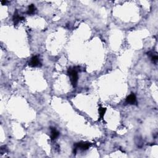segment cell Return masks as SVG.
<instances>
[{
	"mask_svg": "<svg viewBox=\"0 0 158 158\" xmlns=\"http://www.w3.org/2000/svg\"><path fill=\"white\" fill-rule=\"evenodd\" d=\"M68 75L69 76L71 82L72 83L73 86L75 87L78 82V74H77V71H76L75 68L70 67L67 71Z\"/></svg>",
	"mask_w": 158,
	"mask_h": 158,
	"instance_id": "cell-1",
	"label": "cell"
},
{
	"mask_svg": "<svg viewBox=\"0 0 158 158\" xmlns=\"http://www.w3.org/2000/svg\"><path fill=\"white\" fill-rule=\"evenodd\" d=\"M74 153H76L77 151V150L78 148L80 149V150H83V151H85V150H88L90 146V143L88 142H79V143H76L75 144H74Z\"/></svg>",
	"mask_w": 158,
	"mask_h": 158,
	"instance_id": "cell-2",
	"label": "cell"
},
{
	"mask_svg": "<svg viewBox=\"0 0 158 158\" xmlns=\"http://www.w3.org/2000/svg\"><path fill=\"white\" fill-rule=\"evenodd\" d=\"M29 66L30 67H40L42 66V64L40 61L38 57L35 56L32 57L29 63Z\"/></svg>",
	"mask_w": 158,
	"mask_h": 158,
	"instance_id": "cell-3",
	"label": "cell"
},
{
	"mask_svg": "<svg viewBox=\"0 0 158 158\" xmlns=\"http://www.w3.org/2000/svg\"><path fill=\"white\" fill-rule=\"evenodd\" d=\"M126 103L130 104H134L136 103V98L134 94L131 93L127 96L126 98Z\"/></svg>",
	"mask_w": 158,
	"mask_h": 158,
	"instance_id": "cell-4",
	"label": "cell"
},
{
	"mask_svg": "<svg viewBox=\"0 0 158 158\" xmlns=\"http://www.w3.org/2000/svg\"><path fill=\"white\" fill-rule=\"evenodd\" d=\"M24 18L23 17H21L19 15V14H18L17 11L15 12L13 16V21H14V25H17L18 23H19V22L20 21H22V20H24Z\"/></svg>",
	"mask_w": 158,
	"mask_h": 158,
	"instance_id": "cell-5",
	"label": "cell"
},
{
	"mask_svg": "<svg viewBox=\"0 0 158 158\" xmlns=\"http://www.w3.org/2000/svg\"><path fill=\"white\" fill-rule=\"evenodd\" d=\"M59 135V132L57 131L55 128L51 129V138L52 140H54L58 137Z\"/></svg>",
	"mask_w": 158,
	"mask_h": 158,
	"instance_id": "cell-6",
	"label": "cell"
},
{
	"mask_svg": "<svg viewBox=\"0 0 158 158\" xmlns=\"http://www.w3.org/2000/svg\"><path fill=\"white\" fill-rule=\"evenodd\" d=\"M106 111V108H105V107H100V108H99V114H100V118H103L104 117V115L105 114Z\"/></svg>",
	"mask_w": 158,
	"mask_h": 158,
	"instance_id": "cell-7",
	"label": "cell"
},
{
	"mask_svg": "<svg viewBox=\"0 0 158 158\" xmlns=\"http://www.w3.org/2000/svg\"><path fill=\"white\" fill-rule=\"evenodd\" d=\"M36 9V7L33 4H31L28 6V9L27 11V14H32L35 13Z\"/></svg>",
	"mask_w": 158,
	"mask_h": 158,
	"instance_id": "cell-8",
	"label": "cell"
},
{
	"mask_svg": "<svg viewBox=\"0 0 158 158\" xmlns=\"http://www.w3.org/2000/svg\"><path fill=\"white\" fill-rule=\"evenodd\" d=\"M151 59H152V61H153L154 62V63H157V59H158L157 54H153V53H152V54H151Z\"/></svg>",
	"mask_w": 158,
	"mask_h": 158,
	"instance_id": "cell-9",
	"label": "cell"
},
{
	"mask_svg": "<svg viewBox=\"0 0 158 158\" xmlns=\"http://www.w3.org/2000/svg\"><path fill=\"white\" fill-rule=\"evenodd\" d=\"M7 1H1V3L3 4V5H5V4L6 3Z\"/></svg>",
	"mask_w": 158,
	"mask_h": 158,
	"instance_id": "cell-10",
	"label": "cell"
}]
</instances>
